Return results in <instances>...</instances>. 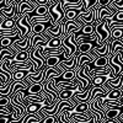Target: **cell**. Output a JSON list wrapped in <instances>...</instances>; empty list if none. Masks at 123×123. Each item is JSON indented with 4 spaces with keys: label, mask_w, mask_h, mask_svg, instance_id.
Listing matches in <instances>:
<instances>
[{
    "label": "cell",
    "mask_w": 123,
    "mask_h": 123,
    "mask_svg": "<svg viewBox=\"0 0 123 123\" xmlns=\"http://www.w3.org/2000/svg\"><path fill=\"white\" fill-rule=\"evenodd\" d=\"M28 74V71L25 70H14L12 71V80L14 81H22Z\"/></svg>",
    "instance_id": "603a6c76"
},
{
    "label": "cell",
    "mask_w": 123,
    "mask_h": 123,
    "mask_svg": "<svg viewBox=\"0 0 123 123\" xmlns=\"http://www.w3.org/2000/svg\"><path fill=\"white\" fill-rule=\"evenodd\" d=\"M83 4V12H89L92 7L97 5V0H81Z\"/></svg>",
    "instance_id": "ffe728a7"
},
{
    "label": "cell",
    "mask_w": 123,
    "mask_h": 123,
    "mask_svg": "<svg viewBox=\"0 0 123 123\" xmlns=\"http://www.w3.org/2000/svg\"><path fill=\"white\" fill-rule=\"evenodd\" d=\"M107 86H110L112 90H121L122 91V86H123V74L119 75L117 79H110L107 83H105Z\"/></svg>",
    "instance_id": "7c38bea8"
},
{
    "label": "cell",
    "mask_w": 123,
    "mask_h": 123,
    "mask_svg": "<svg viewBox=\"0 0 123 123\" xmlns=\"http://www.w3.org/2000/svg\"><path fill=\"white\" fill-rule=\"evenodd\" d=\"M76 36H94L95 35V25H85L81 30L75 32Z\"/></svg>",
    "instance_id": "9a60e30c"
},
{
    "label": "cell",
    "mask_w": 123,
    "mask_h": 123,
    "mask_svg": "<svg viewBox=\"0 0 123 123\" xmlns=\"http://www.w3.org/2000/svg\"><path fill=\"white\" fill-rule=\"evenodd\" d=\"M108 67L112 69V71H113V78L115 79H117L119 75L123 74V63L121 62L119 52L108 58Z\"/></svg>",
    "instance_id": "277c9868"
},
{
    "label": "cell",
    "mask_w": 123,
    "mask_h": 123,
    "mask_svg": "<svg viewBox=\"0 0 123 123\" xmlns=\"http://www.w3.org/2000/svg\"><path fill=\"white\" fill-rule=\"evenodd\" d=\"M30 60L33 64V73H39L46 68V58L39 53L38 48L30 50Z\"/></svg>",
    "instance_id": "7a4b0ae2"
},
{
    "label": "cell",
    "mask_w": 123,
    "mask_h": 123,
    "mask_svg": "<svg viewBox=\"0 0 123 123\" xmlns=\"http://www.w3.org/2000/svg\"><path fill=\"white\" fill-rule=\"evenodd\" d=\"M0 24H1V20H0Z\"/></svg>",
    "instance_id": "d590c367"
},
{
    "label": "cell",
    "mask_w": 123,
    "mask_h": 123,
    "mask_svg": "<svg viewBox=\"0 0 123 123\" xmlns=\"http://www.w3.org/2000/svg\"><path fill=\"white\" fill-rule=\"evenodd\" d=\"M59 1H63V0H50V5H52V4H57Z\"/></svg>",
    "instance_id": "836d02e7"
},
{
    "label": "cell",
    "mask_w": 123,
    "mask_h": 123,
    "mask_svg": "<svg viewBox=\"0 0 123 123\" xmlns=\"http://www.w3.org/2000/svg\"><path fill=\"white\" fill-rule=\"evenodd\" d=\"M44 105L41 104V102H32L27 107H26V113H30V115H38V112L41 111Z\"/></svg>",
    "instance_id": "2e32d148"
},
{
    "label": "cell",
    "mask_w": 123,
    "mask_h": 123,
    "mask_svg": "<svg viewBox=\"0 0 123 123\" xmlns=\"http://www.w3.org/2000/svg\"><path fill=\"white\" fill-rule=\"evenodd\" d=\"M16 1V0H5V3H6V7H9L11 4H14Z\"/></svg>",
    "instance_id": "1f68e13d"
},
{
    "label": "cell",
    "mask_w": 123,
    "mask_h": 123,
    "mask_svg": "<svg viewBox=\"0 0 123 123\" xmlns=\"http://www.w3.org/2000/svg\"><path fill=\"white\" fill-rule=\"evenodd\" d=\"M95 33L97 38V46L101 47L105 42L111 38V31L108 26L106 25V21H101L97 25H95Z\"/></svg>",
    "instance_id": "6da1fadb"
},
{
    "label": "cell",
    "mask_w": 123,
    "mask_h": 123,
    "mask_svg": "<svg viewBox=\"0 0 123 123\" xmlns=\"http://www.w3.org/2000/svg\"><path fill=\"white\" fill-rule=\"evenodd\" d=\"M111 38L112 39H122L123 38V28H112Z\"/></svg>",
    "instance_id": "4316f807"
},
{
    "label": "cell",
    "mask_w": 123,
    "mask_h": 123,
    "mask_svg": "<svg viewBox=\"0 0 123 123\" xmlns=\"http://www.w3.org/2000/svg\"><path fill=\"white\" fill-rule=\"evenodd\" d=\"M122 97V91L121 90H111L108 94L106 95V100H111V101H116L119 100Z\"/></svg>",
    "instance_id": "d4e9b609"
},
{
    "label": "cell",
    "mask_w": 123,
    "mask_h": 123,
    "mask_svg": "<svg viewBox=\"0 0 123 123\" xmlns=\"http://www.w3.org/2000/svg\"><path fill=\"white\" fill-rule=\"evenodd\" d=\"M11 119L10 118H6V117H0V123H10Z\"/></svg>",
    "instance_id": "f546056e"
},
{
    "label": "cell",
    "mask_w": 123,
    "mask_h": 123,
    "mask_svg": "<svg viewBox=\"0 0 123 123\" xmlns=\"http://www.w3.org/2000/svg\"><path fill=\"white\" fill-rule=\"evenodd\" d=\"M76 57H78V64H76V70L78 69H80L81 67H84L86 63H91V62H94L95 59L92 58L91 55H90V53L89 54H80L79 52L76 53Z\"/></svg>",
    "instance_id": "30bf717a"
},
{
    "label": "cell",
    "mask_w": 123,
    "mask_h": 123,
    "mask_svg": "<svg viewBox=\"0 0 123 123\" xmlns=\"http://www.w3.org/2000/svg\"><path fill=\"white\" fill-rule=\"evenodd\" d=\"M83 12V10H74V9H68L64 11L65 17L64 20L65 21H75V20L79 17V15Z\"/></svg>",
    "instance_id": "4fadbf2b"
},
{
    "label": "cell",
    "mask_w": 123,
    "mask_h": 123,
    "mask_svg": "<svg viewBox=\"0 0 123 123\" xmlns=\"http://www.w3.org/2000/svg\"><path fill=\"white\" fill-rule=\"evenodd\" d=\"M16 30H17V27H16V20L15 18H5L4 21L0 24V31L15 32Z\"/></svg>",
    "instance_id": "9c48e42d"
},
{
    "label": "cell",
    "mask_w": 123,
    "mask_h": 123,
    "mask_svg": "<svg viewBox=\"0 0 123 123\" xmlns=\"http://www.w3.org/2000/svg\"><path fill=\"white\" fill-rule=\"evenodd\" d=\"M76 64H78V57L75 54L73 58H70L69 60H62L60 63L58 64V67L63 71H65V70H76Z\"/></svg>",
    "instance_id": "ba28073f"
},
{
    "label": "cell",
    "mask_w": 123,
    "mask_h": 123,
    "mask_svg": "<svg viewBox=\"0 0 123 123\" xmlns=\"http://www.w3.org/2000/svg\"><path fill=\"white\" fill-rule=\"evenodd\" d=\"M110 74L108 75H98V76H94L91 79V84L94 87H102L105 85V83L110 80Z\"/></svg>",
    "instance_id": "8fae6325"
},
{
    "label": "cell",
    "mask_w": 123,
    "mask_h": 123,
    "mask_svg": "<svg viewBox=\"0 0 123 123\" xmlns=\"http://www.w3.org/2000/svg\"><path fill=\"white\" fill-rule=\"evenodd\" d=\"M62 37H59V38H52L48 42V44H47V48H52V49H59V48H62Z\"/></svg>",
    "instance_id": "484cf974"
},
{
    "label": "cell",
    "mask_w": 123,
    "mask_h": 123,
    "mask_svg": "<svg viewBox=\"0 0 123 123\" xmlns=\"http://www.w3.org/2000/svg\"><path fill=\"white\" fill-rule=\"evenodd\" d=\"M113 0H97V6L100 7H108Z\"/></svg>",
    "instance_id": "f1b7e54d"
},
{
    "label": "cell",
    "mask_w": 123,
    "mask_h": 123,
    "mask_svg": "<svg viewBox=\"0 0 123 123\" xmlns=\"http://www.w3.org/2000/svg\"><path fill=\"white\" fill-rule=\"evenodd\" d=\"M47 21L46 22H37L35 25H32V35H42L44 31L47 30Z\"/></svg>",
    "instance_id": "e0dca14e"
},
{
    "label": "cell",
    "mask_w": 123,
    "mask_h": 123,
    "mask_svg": "<svg viewBox=\"0 0 123 123\" xmlns=\"http://www.w3.org/2000/svg\"><path fill=\"white\" fill-rule=\"evenodd\" d=\"M74 94H75L74 90H62L59 92L58 97H59L60 101H69L71 97L74 96Z\"/></svg>",
    "instance_id": "d6986e66"
},
{
    "label": "cell",
    "mask_w": 123,
    "mask_h": 123,
    "mask_svg": "<svg viewBox=\"0 0 123 123\" xmlns=\"http://www.w3.org/2000/svg\"><path fill=\"white\" fill-rule=\"evenodd\" d=\"M14 62H28L30 60V52H17L14 55Z\"/></svg>",
    "instance_id": "cb8c5ba5"
},
{
    "label": "cell",
    "mask_w": 123,
    "mask_h": 123,
    "mask_svg": "<svg viewBox=\"0 0 123 123\" xmlns=\"http://www.w3.org/2000/svg\"><path fill=\"white\" fill-rule=\"evenodd\" d=\"M115 12H112L108 7H100L97 6V20H96V25L101 21H105V20H111L113 17Z\"/></svg>",
    "instance_id": "8992f818"
},
{
    "label": "cell",
    "mask_w": 123,
    "mask_h": 123,
    "mask_svg": "<svg viewBox=\"0 0 123 123\" xmlns=\"http://www.w3.org/2000/svg\"><path fill=\"white\" fill-rule=\"evenodd\" d=\"M121 115H122V108H108L105 113V119L113 121L117 119Z\"/></svg>",
    "instance_id": "5bb4252c"
},
{
    "label": "cell",
    "mask_w": 123,
    "mask_h": 123,
    "mask_svg": "<svg viewBox=\"0 0 123 123\" xmlns=\"http://www.w3.org/2000/svg\"><path fill=\"white\" fill-rule=\"evenodd\" d=\"M95 47H98L97 41H92V42H80V43H78V52L80 54H89Z\"/></svg>",
    "instance_id": "52a82bcc"
},
{
    "label": "cell",
    "mask_w": 123,
    "mask_h": 123,
    "mask_svg": "<svg viewBox=\"0 0 123 123\" xmlns=\"http://www.w3.org/2000/svg\"><path fill=\"white\" fill-rule=\"evenodd\" d=\"M43 92V85L42 84H32L28 89L30 95H41Z\"/></svg>",
    "instance_id": "7402d4cb"
},
{
    "label": "cell",
    "mask_w": 123,
    "mask_h": 123,
    "mask_svg": "<svg viewBox=\"0 0 123 123\" xmlns=\"http://www.w3.org/2000/svg\"><path fill=\"white\" fill-rule=\"evenodd\" d=\"M62 62L60 57H48L46 58V68H58V64Z\"/></svg>",
    "instance_id": "ac0fdd59"
},
{
    "label": "cell",
    "mask_w": 123,
    "mask_h": 123,
    "mask_svg": "<svg viewBox=\"0 0 123 123\" xmlns=\"http://www.w3.org/2000/svg\"><path fill=\"white\" fill-rule=\"evenodd\" d=\"M110 22H117V24H123V11H117L113 17L110 20Z\"/></svg>",
    "instance_id": "83f0119b"
},
{
    "label": "cell",
    "mask_w": 123,
    "mask_h": 123,
    "mask_svg": "<svg viewBox=\"0 0 123 123\" xmlns=\"http://www.w3.org/2000/svg\"><path fill=\"white\" fill-rule=\"evenodd\" d=\"M71 112H74V113H87L89 112V104H86V102H79Z\"/></svg>",
    "instance_id": "44dd1931"
},
{
    "label": "cell",
    "mask_w": 123,
    "mask_h": 123,
    "mask_svg": "<svg viewBox=\"0 0 123 123\" xmlns=\"http://www.w3.org/2000/svg\"><path fill=\"white\" fill-rule=\"evenodd\" d=\"M4 7H6V3H5V0H3V1L0 3V10L4 9Z\"/></svg>",
    "instance_id": "d6a6232c"
},
{
    "label": "cell",
    "mask_w": 123,
    "mask_h": 123,
    "mask_svg": "<svg viewBox=\"0 0 123 123\" xmlns=\"http://www.w3.org/2000/svg\"><path fill=\"white\" fill-rule=\"evenodd\" d=\"M20 3H25V1H30V0H18Z\"/></svg>",
    "instance_id": "e575fe53"
},
{
    "label": "cell",
    "mask_w": 123,
    "mask_h": 123,
    "mask_svg": "<svg viewBox=\"0 0 123 123\" xmlns=\"http://www.w3.org/2000/svg\"><path fill=\"white\" fill-rule=\"evenodd\" d=\"M16 27L21 31V36H22L24 39L31 36V33H32V27H31V24L28 21V12L22 15L16 21Z\"/></svg>",
    "instance_id": "5b68a950"
},
{
    "label": "cell",
    "mask_w": 123,
    "mask_h": 123,
    "mask_svg": "<svg viewBox=\"0 0 123 123\" xmlns=\"http://www.w3.org/2000/svg\"><path fill=\"white\" fill-rule=\"evenodd\" d=\"M48 15H49V18L52 20V22L54 25L60 24L62 21H63L64 17H65V14L63 11V9H62L60 1L57 3V4L49 5V7H48Z\"/></svg>",
    "instance_id": "3957f363"
},
{
    "label": "cell",
    "mask_w": 123,
    "mask_h": 123,
    "mask_svg": "<svg viewBox=\"0 0 123 123\" xmlns=\"http://www.w3.org/2000/svg\"><path fill=\"white\" fill-rule=\"evenodd\" d=\"M65 3H68V4H79V3H81V0H65Z\"/></svg>",
    "instance_id": "4dcf8cb0"
}]
</instances>
